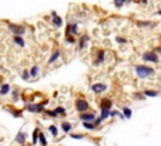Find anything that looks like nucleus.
Returning a JSON list of instances; mask_svg holds the SVG:
<instances>
[{
  "instance_id": "1",
  "label": "nucleus",
  "mask_w": 161,
  "mask_h": 146,
  "mask_svg": "<svg viewBox=\"0 0 161 146\" xmlns=\"http://www.w3.org/2000/svg\"><path fill=\"white\" fill-rule=\"evenodd\" d=\"M135 72H136V76L141 79H145V78H149L151 76L155 74V69L150 66H146V64H138L135 67Z\"/></svg>"
},
{
  "instance_id": "2",
  "label": "nucleus",
  "mask_w": 161,
  "mask_h": 146,
  "mask_svg": "<svg viewBox=\"0 0 161 146\" xmlns=\"http://www.w3.org/2000/svg\"><path fill=\"white\" fill-rule=\"evenodd\" d=\"M48 103V100L45 102H40V103H28L27 104V110L31 113L35 112H44V106Z\"/></svg>"
},
{
  "instance_id": "3",
  "label": "nucleus",
  "mask_w": 161,
  "mask_h": 146,
  "mask_svg": "<svg viewBox=\"0 0 161 146\" xmlns=\"http://www.w3.org/2000/svg\"><path fill=\"white\" fill-rule=\"evenodd\" d=\"M75 108L81 113L87 112L88 108H90V103H88V101L84 100V98H78V100L75 101Z\"/></svg>"
},
{
  "instance_id": "4",
  "label": "nucleus",
  "mask_w": 161,
  "mask_h": 146,
  "mask_svg": "<svg viewBox=\"0 0 161 146\" xmlns=\"http://www.w3.org/2000/svg\"><path fill=\"white\" fill-rule=\"evenodd\" d=\"M8 27H9V30H10L14 35H23V34L25 33V27H24V25L9 23Z\"/></svg>"
},
{
  "instance_id": "5",
  "label": "nucleus",
  "mask_w": 161,
  "mask_h": 146,
  "mask_svg": "<svg viewBox=\"0 0 161 146\" xmlns=\"http://www.w3.org/2000/svg\"><path fill=\"white\" fill-rule=\"evenodd\" d=\"M142 61L150 63H159V56L155 52H145L142 54Z\"/></svg>"
},
{
  "instance_id": "6",
  "label": "nucleus",
  "mask_w": 161,
  "mask_h": 146,
  "mask_svg": "<svg viewBox=\"0 0 161 146\" xmlns=\"http://www.w3.org/2000/svg\"><path fill=\"white\" fill-rule=\"evenodd\" d=\"M91 90H92V92L96 94L103 93V92L107 90V84L102 83V82H97V83H93L92 86H91Z\"/></svg>"
},
{
  "instance_id": "7",
  "label": "nucleus",
  "mask_w": 161,
  "mask_h": 146,
  "mask_svg": "<svg viewBox=\"0 0 161 146\" xmlns=\"http://www.w3.org/2000/svg\"><path fill=\"white\" fill-rule=\"evenodd\" d=\"M78 33V23H68L65 29V35H75Z\"/></svg>"
},
{
  "instance_id": "8",
  "label": "nucleus",
  "mask_w": 161,
  "mask_h": 146,
  "mask_svg": "<svg viewBox=\"0 0 161 146\" xmlns=\"http://www.w3.org/2000/svg\"><path fill=\"white\" fill-rule=\"evenodd\" d=\"M79 119L83 122H93L96 120V115L93 112H82L79 115Z\"/></svg>"
},
{
  "instance_id": "9",
  "label": "nucleus",
  "mask_w": 161,
  "mask_h": 146,
  "mask_svg": "<svg viewBox=\"0 0 161 146\" xmlns=\"http://www.w3.org/2000/svg\"><path fill=\"white\" fill-rule=\"evenodd\" d=\"M113 106V102L110 98H102L101 100V110H111Z\"/></svg>"
},
{
  "instance_id": "10",
  "label": "nucleus",
  "mask_w": 161,
  "mask_h": 146,
  "mask_svg": "<svg viewBox=\"0 0 161 146\" xmlns=\"http://www.w3.org/2000/svg\"><path fill=\"white\" fill-rule=\"evenodd\" d=\"M105 58H106V52H105V50H102V49L98 50V53H97V59L94 61L93 64L94 66H100L101 63L105 62Z\"/></svg>"
},
{
  "instance_id": "11",
  "label": "nucleus",
  "mask_w": 161,
  "mask_h": 146,
  "mask_svg": "<svg viewBox=\"0 0 161 146\" xmlns=\"http://www.w3.org/2000/svg\"><path fill=\"white\" fill-rule=\"evenodd\" d=\"M88 40H90V37H88L87 34H83V35H81L79 42H78V48H79V50H83L84 48H86Z\"/></svg>"
},
{
  "instance_id": "12",
  "label": "nucleus",
  "mask_w": 161,
  "mask_h": 146,
  "mask_svg": "<svg viewBox=\"0 0 161 146\" xmlns=\"http://www.w3.org/2000/svg\"><path fill=\"white\" fill-rule=\"evenodd\" d=\"M59 57H61V50H54V52L50 54V57H49V59H48V64H53L54 62H57L59 59Z\"/></svg>"
},
{
  "instance_id": "13",
  "label": "nucleus",
  "mask_w": 161,
  "mask_h": 146,
  "mask_svg": "<svg viewBox=\"0 0 161 146\" xmlns=\"http://www.w3.org/2000/svg\"><path fill=\"white\" fill-rule=\"evenodd\" d=\"M25 140H27V134H25V132H19V134L15 136V142H18V144H20V145H24Z\"/></svg>"
},
{
  "instance_id": "14",
  "label": "nucleus",
  "mask_w": 161,
  "mask_h": 146,
  "mask_svg": "<svg viewBox=\"0 0 161 146\" xmlns=\"http://www.w3.org/2000/svg\"><path fill=\"white\" fill-rule=\"evenodd\" d=\"M10 93V84L9 83H3L0 86V96H5V94Z\"/></svg>"
},
{
  "instance_id": "15",
  "label": "nucleus",
  "mask_w": 161,
  "mask_h": 146,
  "mask_svg": "<svg viewBox=\"0 0 161 146\" xmlns=\"http://www.w3.org/2000/svg\"><path fill=\"white\" fill-rule=\"evenodd\" d=\"M13 40H14V43L17 44V46L20 47V48H24L25 47V40L23 39V37L21 35H14Z\"/></svg>"
},
{
  "instance_id": "16",
  "label": "nucleus",
  "mask_w": 161,
  "mask_h": 146,
  "mask_svg": "<svg viewBox=\"0 0 161 146\" xmlns=\"http://www.w3.org/2000/svg\"><path fill=\"white\" fill-rule=\"evenodd\" d=\"M142 93L146 97H157V96H160V91H156V90H145Z\"/></svg>"
},
{
  "instance_id": "17",
  "label": "nucleus",
  "mask_w": 161,
  "mask_h": 146,
  "mask_svg": "<svg viewBox=\"0 0 161 146\" xmlns=\"http://www.w3.org/2000/svg\"><path fill=\"white\" fill-rule=\"evenodd\" d=\"M52 24L54 25L55 28H61L62 25H63V19L59 17V15H57V17L52 18Z\"/></svg>"
},
{
  "instance_id": "18",
  "label": "nucleus",
  "mask_w": 161,
  "mask_h": 146,
  "mask_svg": "<svg viewBox=\"0 0 161 146\" xmlns=\"http://www.w3.org/2000/svg\"><path fill=\"white\" fill-rule=\"evenodd\" d=\"M61 127L65 134H68V132H71V130H72V123L68 122V121H63V122H61Z\"/></svg>"
},
{
  "instance_id": "19",
  "label": "nucleus",
  "mask_w": 161,
  "mask_h": 146,
  "mask_svg": "<svg viewBox=\"0 0 161 146\" xmlns=\"http://www.w3.org/2000/svg\"><path fill=\"white\" fill-rule=\"evenodd\" d=\"M39 132L40 131L38 129H35L33 131V136H31V144L33 145H37L38 142H39Z\"/></svg>"
},
{
  "instance_id": "20",
  "label": "nucleus",
  "mask_w": 161,
  "mask_h": 146,
  "mask_svg": "<svg viewBox=\"0 0 161 146\" xmlns=\"http://www.w3.org/2000/svg\"><path fill=\"white\" fill-rule=\"evenodd\" d=\"M132 0H113V4H115L116 8H122L125 4H127V3H131Z\"/></svg>"
},
{
  "instance_id": "21",
  "label": "nucleus",
  "mask_w": 161,
  "mask_h": 146,
  "mask_svg": "<svg viewBox=\"0 0 161 146\" xmlns=\"http://www.w3.org/2000/svg\"><path fill=\"white\" fill-rule=\"evenodd\" d=\"M122 113H124V116H125V119H127V120H130L131 117H132V110L130 108V107H124V110H122Z\"/></svg>"
},
{
  "instance_id": "22",
  "label": "nucleus",
  "mask_w": 161,
  "mask_h": 146,
  "mask_svg": "<svg viewBox=\"0 0 161 146\" xmlns=\"http://www.w3.org/2000/svg\"><path fill=\"white\" fill-rule=\"evenodd\" d=\"M54 111H55V113L58 116H65V115H67V111H65V108H64V107H62V106L55 107Z\"/></svg>"
},
{
  "instance_id": "23",
  "label": "nucleus",
  "mask_w": 161,
  "mask_h": 146,
  "mask_svg": "<svg viewBox=\"0 0 161 146\" xmlns=\"http://www.w3.org/2000/svg\"><path fill=\"white\" fill-rule=\"evenodd\" d=\"M29 72H30V77L35 78V77H38V74H39V67H38V66H33Z\"/></svg>"
},
{
  "instance_id": "24",
  "label": "nucleus",
  "mask_w": 161,
  "mask_h": 146,
  "mask_svg": "<svg viewBox=\"0 0 161 146\" xmlns=\"http://www.w3.org/2000/svg\"><path fill=\"white\" fill-rule=\"evenodd\" d=\"M48 131L50 132V135L52 136H58V129H57V126L55 125H50L49 127H48Z\"/></svg>"
},
{
  "instance_id": "25",
  "label": "nucleus",
  "mask_w": 161,
  "mask_h": 146,
  "mask_svg": "<svg viewBox=\"0 0 161 146\" xmlns=\"http://www.w3.org/2000/svg\"><path fill=\"white\" fill-rule=\"evenodd\" d=\"M82 126H83L86 130H94L97 127V126L94 125V122H83L82 123Z\"/></svg>"
},
{
  "instance_id": "26",
  "label": "nucleus",
  "mask_w": 161,
  "mask_h": 146,
  "mask_svg": "<svg viewBox=\"0 0 161 146\" xmlns=\"http://www.w3.org/2000/svg\"><path fill=\"white\" fill-rule=\"evenodd\" d=\"M39 144L42 146H47L48 145V141H47L45 136H44L43 132H39Z\"/></svg>"
},
{
  "instance_id": "27",
  "label": "nucleus",
  "mask_w": 161,
  "mask_h": 146,
  "mask_svg": "<svg viewBox=\"0 0 161 146\" xmlns=\"http://www.w3.org/2000/svg\"><path fill=\"white\" fill-rule=\"evenodd\" d=\"M110 113H111V110H102V111H101V117H102L103 121L107 120L108 117H111V116H110Z\"/></svg>"
},
{
  "instance_id": "28",
  "label": "nucleus",
  "mask_w": 161,
  "mask_h": 146,
  "mask_svg": "<svg viewBox=\"0 0 161 146\" xmlns=\"http://www.w3.org/2000/svg\"><path fill=\"white\" fill-rule=\"evenodd\" d=\"M11 97H13V100L15 101V102H18L19 101V98H20V92H19V90H14L11 92Z\"/></svg>"
},
{
  "instance_id": "29",
  "label": "nucleus",
  "mask_w": 161,
  "mask_h": 146,
  "mask_svg": "<svg viewBox=\"0 0 161 146\" xmlns=\"http://www.w3.org/2000/svg\"><path fill=\"white\" fill-rule=\"evenodd\" d=\"M44 113H45L47 116L52 117V119H57V117H58V115L55 113L54 110H53V111H50V110H44Z\"/></svg>"
},
{
  "instance_id": "30",
  "label": "nucleus",
  "mask_w": 161,
  "mask_h": 146,
  "mask_svg": "<svg viewBox=\"0 0 161 146\" xmlns=\"http://www.w3.org/2000/svg\"><path fill=\"white\" fill-rule=\"evenodd\" d=\"M145 94L142 93V92H136V93H134V98H136V100H138V101H142V100H145Z\"/></svg>"
},
{
  "instance_id": "31",
  "label": "nucleus",
  "mask_w": 161,
  "mask_h": 146,
  "mask_svg": "<svg viewBox=\"0 0 161 146\" xmlns=\"http://www.w3.org/2000/svg\"><path fill=\"white\" fill-rule=\"evenodd\" d=\"M21 78H23L24 81H28V79L30 78V72L28 71V69H24L23 73H21Z\"/></svg>"
},
{
  "instance_id": "32",
  "label": "nucleus",
  "mask_w": 161,
  "mask_h": 146,
  "mask_svg": "<svg viewBox=\"0 0 161 146\" xmlns=\"http://www.w3.org/2000/svg\"><path fill=\"white\" fill-rule=\"evenodd\" d=\"M115 40H116V42H117L118 44H126V43H127V39H126V38L120 37V35L116 37V38H115Z\"/></svg>"
},
{
  "instance_id": "33",
  "label": "nucleus",
  "mask_w": 161,
  "mask_h": 146,
  "mask_svg": "<svg viewBox=\"0 0 161 146\" xmlns=\"http://www.w3.org/2000/svg\"><path fill=\"white\" fill-rule=\"evenodd\" d=\"M152 21H137L138 27H152Z\"/></svg>"
},
{
  "instance_id": "34",
  "label": "nucleus",
  "mask_w": 161,
  "mask_h": 146,
  "mask_svg": "<svg viewBox=\"0 0 161 146\" xmlns=\"http://www.w3.org/2000/svg\"><path fill=\"white\" fill-rule=\"evenodd\" d=\"M65 42H68L69 44H74L75 39H74L73 35H65Z\"/></svg>"
},
{
  "instance_id": "35",
  "label": "nucleus",
  "mask_w": 161,
  "mask_h": 146,
  "mask_svg": "<svg viewBox=\"0 0 161 146\" xmlns=\"http://www.w3.org/2000/svg\"><path fill=\"white\" fill-rule=\"evenodd\" d=\"M9 111H10V113H11V115L14 116V117H21V116H23L20 111H15V110H9Z\"/></svg>"
},
{
  "instance_id": "36",
  "label": "nucleus",
  "mask_w": 161,
  "mask_h": 146,
  "mask_svg": "<svg viewBox=\"0 0 161 146\" xmlns=\"http://www.w3.org/2000/svg\"><path fill=\"white\" fill-rule=\"evenodd\" d=\"M102 121H103V120H102V117H101V116H100V117H97V119H96V120H94V121H93V122H94V125H96V126H100V125H101V123H102Z\"/></svg>"
},
{
  "instance_id": "37",
  "label": "nucleus",
  "mask_w": 161,
  "mask_h": 146,
  "mask_svg": "<svg viewBox=\"0 0 161 146\" xmlns=\"http://www.w3.org/2000/svg\"><path fill=\"white\" fill-rule=\"evenodd\" d=\"M71 137H72V139H77V140H81V139H83L84 136H83V135H74V134H71Z\"/></svg>"
},
{
  "instance_id": "38",
  "label": "nucleus",
  "mask_w": 161,
  "mask_h": 146,
  "mask_svg": "<svg viewBox=\"0 0 161 146\" xmlns=\"http://www.w3.org/2000/svg\"><path fill=\"white\" fill-rule=\"evenodd\" d=\"M57 15H58V14H57V11H54V10H53V11H50V17H52V18L57 17Z\"/></svg>"
},
{
  "instance_id": "39",
  "label": "nucleus",
  "mask_w": 161,
  "mask_h": 146,
  "mask_svg": "<svg viewBox=\"0 0 161 146\" xmlns=\"http://www.w3.org/2000/svg\"><path fill=\"white\" fill-rule=\"evenodd\" d=\"M147 1H149V0H141V3H142V4H147Z\"/></svg>"
},
{
  "instance_id": "40",
  "label": "nucleus",
  "mask_w": 161,
  "mask_h": 146,
  "mask_svg": "<svg viewBox=\"0 0 161 146\" xmlns=\"http://www.w3.org/2000/svg\"><path fill=\"white\" fill-rule=\"evenodd\" d=\"M157 15H160V17H161V9H160L159 11H157Z\"/></svg>"
},
{
  "instance_id": "41",
  "label": "nucleus",
  "mask_w": 161,
  "mask_h": 146,
  "mask_svg": "<svg viewBox=\"0 0 161 146\" xmlns=\"http://www.w3.org/2000/svg\"><path fill=\"white\" fill-rule=\"evenodd\" d=\"M20 146H28V145H25V144H24V145H20Z\"/></svg>"
},
{
  "instance_id": "42",
  "label": "nucleus",
  "mask_w": 161,
  "mask_h": 146,
  "mask_svg": "<svg viewBox=\"0 0 161 146\" xmlns=\"http://www.w3.org/2000/svg\"><path fill=\"white\" fill-rule=\"evenodd\" d=\"M0 81H1V78H0Z\"/></svg>"
}]
</instances>
